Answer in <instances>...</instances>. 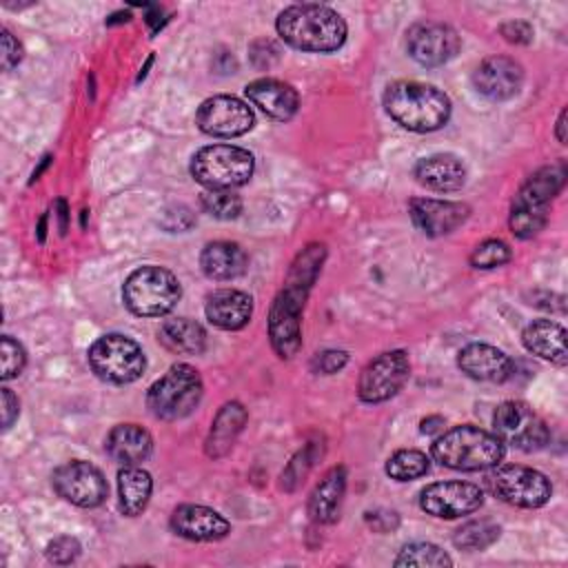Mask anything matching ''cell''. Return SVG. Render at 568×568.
<instances>
[{"label":"cell","mask_w":568,"mask_h":568,"mask_svg":"<svg viewBox=\"0 0 568 568\" xmlns=\"http://www.w3.org/2000/svg\"><path fill=\"white\" fill-rule=\"evenodd\" d=\"M326 251L324 244H311L306 246L297 260L293 262L288 277L284 282V288L277 293L271 317H268V335L275 353L284 359L293 357L302 346V308L306 293L311 284L317 277V271L322 268Z\"/></svg>","instance_id":"6da1fadb"},{"label":"cell","mask_w":568,"mask_h":568,"mask_svg":"<svg viewBox=\"0 0 568 568\" xmlns=\"http://www.w3.org/2000/svg\"><path fill=\"white\" fill-rule=\"evenodd\" d=\"M275 29L286 44L311 53L335 51L346 40L344 18L324 4L286 7L280 11Z\"/></svg>","instance_id":"7a4b0ae2"},{"label":"cell","mask_w":568,"mask_h":568,"mask_svg":"<svg viewBox=\"0 0 568 568\" xmlns=\"http://www.w3.org/2000/svg\"><path fill=\"white\" fill-rule=\"evenodd\" d=\"M386 113L408 131L428 133L442 129L450 118V100L433 84L397 80L384 91Z\"/></svg>","instance_id":"3957f363"},{"label":"cell","mask_w":568,"mask_h":568,"mask_svg":"<svg viewBox=\"0 0 568 568\" xmlns=\"http://www.w3.org/2000/svg\"><path fill=\"white\" fill-rule=\"evenodd\" d=\"M435 462L453 470H486L504 459V444L497 435L462 424L444 430L430 446Z\"/></svg>","instance_id":"277c9868"},{"label":"cell","mask_w":568,"mask_h":568,"mask_svg":"<svg viewBox=\"0 0 568 568\" xmlns=\"http://www.w3.org/2000/svg\"><path fill=\"white\" fill-rule=\"evenodd\" d=\"M564 180H566V164L555 162L537 169L521 184V189L513 200L510 217H508V226L513 235L528 240L546 226L550 200L561 191Z\"/></svg>","instance_id":"5b68a950"},{"label":"cell","mask_w":568,"mask_h":568,"mask_svg":"<svg viewBox=\"0 0 568 568\" xmlns=\"http://www.w3.org/2000/svg\"><path fill=\"white\" fill-rule=\"evenodd\" d=\"M180 297L182 286L178 277L155 264L133 271L122 286V300L138 317H162L175 308Z\"/></svg>","instance_id":"8992f818"},{"label":"cell","mask_w":568,"mask_h":568,"mask_svg":"<svg viewBox=\"0 0 568 568\" xmlns=\"http://www.w3.org/2000/svg\"><path fill=\"white\" fill-rule=\"evenodd\" d=\"M202 377L189 364H173L146 390V408L153 417L175 422L195 410L202 399Z\"/></svg>","instance_id":"52a82bcc"},{"label":"cell","mask_w":568,"mask_h":568,"mask_svg":"<svg viewBox=\"0 0 568 568\" xmlns=\"http://www.w3.org/2000/svg\"><path fill=\"white\" fill-rule=\"evenodd\" d=\"M253 155L235 144H211L191 158V175L209 191H231L251 180Z\"/></svg>","instance_id":"ba28073f"},{"label":"cell","mask_w":568,"mask_h":568,"mask_svg":"<svg viewBox=\"0 0 568 568\" xmlns=\"http://www.w3.org/2000/svg\"><path fill=\"white\" fill-rule=\"evenodd\" d=\"M87 357L91 371L109 384H131L140 379L146 368L140 344L120 333L98 337L91 344Z\"/></svg>","instance_id":"9c48e42d"},{"label":"cell","mask_w":568,"mask_h":568,"mask_svg":"<svg viewBox=\"0 0 568 568\" xmlns=\"http://www.w3.org/2000/svg\"><path fill=\"white\" fill-rule=\"evenodd\" d=\"M486 484L497 499L517 508H539L552 497L550 479L544 473L519 464H497L486 477Z\"/></svg>","instance_id":"30bf717a"},{"label":"cell","mask_w":568,"mask_h":568,"mask_svg":"<svg viewBox=\"0 0 568 568\" xmlns=\"http://www.w3.org/2000/svg\"><path fill=\"white\" fill-rule=\"evenodd\" d=\"M493 428L501 444L524 453L539 450L550 442L548 424L532 410L530 404L519 399H508L497 406L493 415Z\"/></svg>","instance_id":"8fae6325"},{"label":"cell","mask_w":568,"mask_h":568,"mask_svg":"<svg viewBox=\"0 0 568 568\" xmlns=\"http://www.w3.org/2000/svg\"><path fill=\"white\" fill-rule=\"evenodd\" d=\"M410 375V359L406 351H386L373 357L359 375L357 395L366 404H379L402 390Z\"/></svg>","instance_id":"7c38bea8"},{"label":"cell","mask_w":568,"mask_h":568,"mask_svg":"<svg viewBox=\"0 0 568 568\" xmlns=\"http://www.w3.org/2000/svg\"><path fill=\"white\" fill-rule=\"evenodd\" d=\"M51 484L62 499L78 508H95L109 495V486L102 470L82 459H73L58 466L53 470Z\"/></svg>","instance_id":"4fadbf2b"},{"label":"cell","mask_w":568,"mask_h":568,"mask_svg":"<svg viewBox=\"0 0 568 568\" xmlns=\"http://www.w3.org/2000/svg\"><path fill=\"white\" fill-rule=\"evenodd\" d=\"M459 36L444 22H415L406 31V51L422 67H442L459 51Z\"/></svg>","instance_id":"5bb4252c"},{"label":"cell","mask_w":568,"mask_h":568,"mask_svg":"<svg viewBox=\"0 0 568 568\" xmlns=\"http://www.w3.org/2000/svg\"><path fill=\"white\" fill-rule=\"evenodd\" d=\"M253 111L246 102L233 95H213L197 106L195 124L213 138H237L253 129Z\"/></svg>","instance_id":"9a60e30c"},{"label":"cell","mask_w":568,"mask_h":568,"mask_svg":"<svg viewBox=\"0 0 568 568\" xmlns=\"http://www.w3.org/2000/svg\"><path fill=\"white\" fill-rule=\"evenodd\" d=\"M484 504V490L470 481H435L419 493V506L424 513L439 519H457L479 510Z\"/></svg>","instance_id":"2e32d148"},{"label":"cell","mask_w":568,"mask_h":568,"mask_svg":"<svg viewBox=\"0 0 568 568\" xmlns=\"http://www.w3.org/2000/svg\"><path fill=\"white\" fill-rule=\"evenodd\" d=\"M408 213L413 224L428 237H442L453 233L462 226L468 215L470 206L464 202L450 200H433V197H415L408 204Z\"/></svg>","instance_id":"e0dca14e"},{"label":"cell","mask_w":568,"mask_h":568,"mask_svg":"<svg viewBox=\"0 0 568 568\" xmlns=\"http://www.w3.org/2000/svg\"><path fill=\"white\" fill-rule=\"evenodd\" d=\"M473 84L484 98L493 102L510 100L524 84V69L508 55H490L475 69Z\"/></svg>","instance_id":"ac0fdd59"},{"label":"cell","mask_w":568,"mask_h":568,"mask_svg":"<svg viewBox=\"0 0 568 568\" xmlns=\"http://www.w3.org/2000/svg\"><path fill=\"white\" fill-rule=\"evenodd\" d=\"M171 530L189 541H217L231 532V524L217 510L200 504H182L171 515Z\"/></svg>","instance_id":"d6986e66"},{"label":"cell","mask_w":568,"mask_h":568,"mask_svg":"<svg viewBox=\"0 0 568 568\" xmlns=\"http://www.w3.org/2000/svg\"><path fill=\"white\" fill-rule=\"evenodd\" d=\"M457 366L477 382H506L513 375V359L490 344L464 346L457 355Z\"/></svg>","instance_id":"ffe728a7"},{"label":"cell","mask_w":568,"mask_h":568,"mask_svg":"<svg viewBox=\"0 0 568 568\" xmlns=\"http://www.w3.org/2000/svg\"><path fill=\"white\" fill-rule=\"evenodd\" d=\"M244 93L260 111L280 122L291 120L300 106L297 91L291 84L275 78L253 80L251 84H246Z\"/></svg>","instance_id":"44dd1931"},{"label":"cell","mask_w":568,"mask_h":568,"mask_svg":"<svg viewBox=\"0 0 568 568\" xmlns=\"http://www.w3.org/2000/svg\"><path fill=\"white\" fill-rule=\"evenodd\" d=\"M206 320L222 331H240L253 315V300L237 288H217L206 297Z\"/></svg>","instance_id":"7402d4cb"},{"label":"cell","mask_w":568,"mask_h":568,"mask_svg":"<svg viewBox=\"0 0 568 568\" xmlns=\"http://www.w3.org/2000/svg\"><path fill=\"white\" fill-rule=\"evenodd\" d=\"M413 173L422 186L439 193H450L466 184V166L453 153H435L422 158Z\"/></svg>","instance_id":"603a6c76"},{"label":"cell","mask_w":568,"mask_h":568,"mask_svg":"<svg viewBox=\"0 0 568 568\" xmlns=\"http://www.w3.org/2000/svg\"><path fill=\"white\" fill-rule=\"evenodd\" d=\"M106 455L122 466H138L153 450V439L149 430L138 424H118L109 430L104 442Z\"/></svg>","instance_id":"cb8c5ba5"},{"label":"cell","mask_w":568,"mask_h":568,"mask_svg":"<svg viewBox=\"0 0 568 568\" xmlns=\"http://www.w3.org/2000/svg\"><path fill=\"white\" fill-rule=\"evenodd\" d=\"M200 266L206 277L224 282V280L240 277L248 266V257L240 244L217 240V242H209L202 248Z\"/></svg>","instance_id":"d4e9b609"},{"label":"cell","mask_w":568,"mask_h":568,"mask_svg":"<svg viewBox=\"0 0 568 568\" xmlns=\"http://www.w3.org/2000/svg\"><path fill=\"white\" fill-rule=\"evenodd\" d=\"M346 490V470L344 466L331 468L308 497V515L315 524H331L339 515L342 497Z\"/></svg>","instance_id":"484cf974"},{"label":"cell","mask_w":568,"mask_h":568,"mask_svg":"<svg viewBox=\"0 0 568 568\" xmlns=\"http://www.w3.org/2000/svg\"><path fill=\"white\" fill-rule=\"evenodd\" d=\"M524 346L541 357L550 359L557 366L566 364V331L552 320H535L521 333Z\"/></svg>","instance_id":"4316f807"},{"label":"cell","mask_w":568,"mask_h":568,"mask_svg":"<svg viewBox=\"0 0 568 568\" xmlns=\"http://www.w3.org/2000/svg\"><path fill=\"white\" fill-rule=\"evenodd\" d=\"M246 408L240 402H229L220 408L211 424V433L206 439V455L209 457H222L231 450L237 435L242 433L246 424Z\"/></svg>","instance_id":"83f0119b"},{"label":"cell","mask_w":568,"mask_h":568,"mask_svg":"<svg viewBox=\"0 0 568 568\" xmlns=\"http://www.w3.org/2000/svg\"><path fill=\"white\" fill-rule=\"evenodd\" d=\"M158 339L173 353L200 355L206 346V331L195 320L175 317V320H164L160 324Z\"/></svg>","instance_id":"f1b7e54d"},{"label":"cell","mask_w":568,"mask_h":568,"mask_svg":"<svg viewBox=\"0 0 568 568\" xmlns=\"http://www.w3.org/2000/svg\"><path fill=\"white\" fill-rule=\"evenodd\" d=\"M151 490H153V479L144 468L124 466L118 473V497H120L122 515L138 517L146 508L151 499Z\"/></svg>","instance_id":"f546056e"},{"label":"cell","mask_w":568,"mask_h":568,"mask_svg":"<svg viewBox=\"0 0 568 568\" xmlns=\"http://www.w3.org/2000/svg\"><path fill=\"white\" fill-rule=\"evenodd\" d=\"M501 528L490 521V519H473L466 521L464 526H459L453 535V544L459 550L466 552H475V550H486L488 546H493L499 539Z\"/></svg>","instance_id":"4dcf8cb0"},{"label":"cell","mask_w":568,"mask_h":568,"mask_svg":"<svg viewBox=\"0 0 568 568\" xmlns=\"http://www.w3.org/2000/svg\"><path fill=\"white\" fill-rule=\"evenodd\" d=\"M384 470L395 481H410V479H417L428 473V457L422 450L404 448L388 457Z\"/></svg>","instance_id":"1f68e13d"},{"label":"cell","mask_w":568,"mask_h":568,"mask_svg":"<svg viewBox=\"0 0 568 568\" xmlns=\"http://www.w3.org/2000/svg\"><path fill=\"white\" fill-rule=\"evenodd\" d=\"M395 566H415V568H433V566H453V559L435 544L428 541H415V544H406L399 555L395 557Z\"/></svg>","instance_id":"d6a6232c"},{"label":"cell","mask_w":568,"mask_h":568,"mask_svg":"<svg viewBox=\"0 0 568 568\" xmlns=\"http://www.w3.org/2000/svg\"><path fill=\"white\" fill-rule=\"evenodd\" d=\"M200 204L217 220H235L242 213V200L233 191H204Z\"/></svg>","instance_id":"836d02e7"},{"label":"cell","mask_w":568,"mask_h":568,"mask_svg":"<svg viewBox=\"0 0 568 568\" xmlns=\"http://www.w3.org/2000/svg\"><path fill=\"white\" fill-rule=\"evenodd\" d=\"M510 257H513L510 246L504 240H484L473 248L470 264L475 268H497L510 262Z\"/></svg>","instance_id":"e575fe53"},{"label":"cell","mask_w":568,"mask_h":568,"mask_svg":"<svg viewBox=\"0 0 568 568\" xmlns=\"http://www.w3.org/2000/svg\"><path fill=\"white\" fill-rule=\"evenodd\" d=\"M0 357H2V379L18 377L27 364V353L22 344L9 335L0 339Z\"/></svg>","instance_id":"d590c367"},{"label":"cell","mask_w":568,"mask_h":568,"mask_svg":"<svg viewBox=\"0 0 568 568\" xmlns=\"http://www.w3.org/2000/svg\"><path fill=\"white\" fill-rule=\"evenodd\" d=\"M80 541L75 537H69V535H62V537H55L53 541L47 544V559L51 564H58V566H67V564H73L78 557H80Z\"/></svg>","instance_id":"8d00e7d4"},{"label":"cell","mask_w":568,"mask_h":568,"mask_svg":"<svg viewBox=\"0 0 568 568\" xmlns=\"http://www.w3.org/2000/svg\"><path fill=\"white\" fill-rule=\"evenodd\" d=\"M193 224H195V217H193L191 209L184 206V204H173V206L164 209L162 215H160V226L171 231V233L189 231Z\"/></svg>","instance_id":"74e56055"},{"label":"cell","mask_w":568,"mask_h":568,"mask_svg":"<svg viewBox=\"0 0 568 568\" xmlns=\"http://www.w3.org/2000/svg\"><path fill=\"white\" fill-rule=\"evenodd\" d=\"M311 446H306L304 450H300L291 462H288V466H286V470L282 473V486L286 488V490H293L304 477H306V473H308V468H311Z\"/></svg>","instance_id":"f35d334b"},{"label":"cell","mask_w":568,"mask_h":568,"mask_svg":"<svg viewBox=\"0 0 568 568\" xmlns=\"http://www.w3.org/2000/svg\"><path fill=\"white\" fill-rule=\"evenodd\" d=\"M348 362V353L346 351H324V353H317L311 362L313 371L315 373H322V375H333L337 373L339 368H344Z\"/></svg>","instance_id":"ab89813d"},{"label":"cell","mask_w":568,"mask_h":568,"mask_svg":"<svg viewBox=\"0 0 568 568\" xmlns=\"http://www.w3.org/2000/svg\"><path fill=\"white\" fill-rule=\"evenodd\" d=\"M22 60V44L9 29H2V71H11Z\"/></svg>","instance_id":"60d3db41"},{"label":"cell","mask_w":568,"mask_h":568,"mask_svg":"<svg viewBox=\"0 0 568 568\" xmlns=\"http://www.w3.org/2000/svg\"><path fill=\"white\" fill-rule=\"evenodd\" d=\"M501 36L513 44H528L532 40V27L524 20H510L499 27Z\"/></svg>","instance_id":"b9f144b4"},{"label":"cell","mask_w":568,"mask_h":568,"mask_svg":"<svg viewBox=\"0 0 568 568\" xmlns=\"http://www.w3.org/2000/svg\"><path fill=\"white\" fill-rule=\"evenodd\" d=\"M0 408H2V428L9 430L11 424L18 419L20 413V402L18 397L11 393V388H0Z\"/></svg>","instance_id":"7bdbcfd3"},{"label":"cell","mask_w":568,"mask_h":568,"mask_svg":"<svg viewBox=\"0 0 568 568\" xmlns=\"http://www.w3.org/2000/svg\"><path fill=\"white\" fill-rule=\"evenodd\" d=\"M366 521L373 530L377 532H388V530H395L397 524H399V517L397 513L393 510H375V513H366Z\"/></svg>","instance_id":"ee69618b"},{"label":"cell","mask_w":568,"mask_h":568,"mask_svg":"<svg viewBox=\"0 0 568 568\" xmlns=\"http://www.w3.org/2000/svg\"><path fill=\"white\" fill-rule=\"evenodd\" d=\"M442 426H444V417H439V415H433V417L422 419V433H424V435H433V433L442 430Z\"/></svg>","instance_id":"f6af8a7d"},{"label":"cell","mask_w":568,"mask_h":568,"mask_svg":"<svg viewBox=\"0 0 568 568\" xmlns=\"http://www.w3.org/2000/svg\"><path fill=\"white\" fill-rule=\"evenodd\" d=\"M555 135L561 144H566V109L559 111V118H557V124H555Z\"/></svg>","instance_id":"bcb514c9"},{"label":"cell","mask_w":568,"mask_h":568,"mask_svg":"<svg viewBox=\"0 0 568 568\" xmlns=\"http://www.w3.org/2000/svg\"><path fill=\"white\" fill-rule=\"evenodd\" d=\"M67 202L64 200H58V215H60V233H67Z\"/></svg>","instance_id":"7dc6e473"},{"label":"cell","mask_w":568,"mask_h":568,"mask_svg":"<svg viewBox=\"0 0 568 568\" xmlns=\"http://www.w3.org/2000/svg\"><path fill=\"white\" fill-rule=\"evenodd\" d=\"M49 160H51V155H44V158H42V162H40V166H38V169H36V171H33V175H31V182H36V180H38V178H40V173H42V171H44V169H47V164H49Z\"/></svg>","instance_id":"c3c4849f"},{"label":"cell","mask_w":568,"mask_h":568,"mask_svg":"<svg viewBox=\"0 0 568 568\" xmlns=\"http://www.w3.org/2000/svg\"><path fill=\"white\" fill-rule=\"evenodd\" d=\"M44 229H47V215L40 217V224H38V240L44 242Z\"/></svg>","instance_id":"681fc988"}]
</instances>
